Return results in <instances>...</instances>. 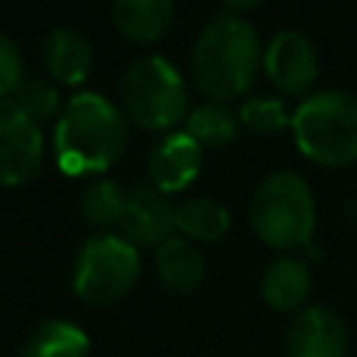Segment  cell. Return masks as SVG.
<instances>
[{
  "label": "cell",
  "instance_id": "4fadbf2b",
  "mask_svg": "<svg viewBox=\"0 0 357 357\" xmlns=\"http://www.w3.org/2000/svg\"><path fill=\"white\" fill-rule=\"evenodd\" d=\"M312 276L298 257H279L262 273V298L276 312H298L310 296Z\"/></svg>",
  "mask_w": 357,
  "mask_h": 357
},
{
  "label": "cell",
  "instance_id": "7a4b0ae2",
  "mask_svg": "<svg viewBox=\"0 0 357 357\" xmlns=\"http://www.w3.org/2000/svg\"><path fill=\"white\" fill-rule=\"evenodd\" d=\"M257 59V31L234 14H218L204 25L192 47L195 86L212 100L237 98L251 86Z\"/></svg>",
  "mask_w": 357,
  "mask_h": 357
},
{
  "label": "cell",
  "instance_id": "ffe728a7",
  "mask_svg": "<svg viewBox=\"0 0 357 357\" xmlns=\"http://www.w3.org/2000/svg\"><path fill=\"white\" fill-rule=\"evenodd\" d=\"M11 100H14L28 117H33L36 123H39V120H47V117L59 109V92H56V86H53L50 81H45V78H25V81H20V86L14 89Z\"/></svg>",
  "mask_w": 357,
  "mask_h": 357
},
{
  "label": "cell",
  "instance_id": "6da1fadb",
  "mask_svg": "<svg viewBox=\"0 0 357 357\" xmlns=\"http://www.w3.org/2000/svg\"><path fill=\"white\" fill-rule=\"evenodd\" d=\"M128 139V126L114 103L98 92H78L56 120L53 148L64 173L84 176L112 167Z\"/></svg>",
  "mask_w": 357,
  "mask_h": 357
},
{
  "label": "cell",
  "instance_id": "603a6c76",
  "mask_svg": "<svg viewBox=\"0 0 357 357\" xmlns=\"http://www.w3.org/2000/svg\"><path fill=\"white\" fill-rule=\"evenodd\" d=\"M226 8H234V11H240V8H254V6H259L262 0H220Z\"/></svg>",
  "mask_w": 357,
  "mask_h": 357
},
{
  "label": "cell",
  "instance_id": "ac0fdd59",
  "mask_svg": "<svg viewBox=\"0 0 357 357\" xmlns=\"http://www.w3.org/2000/svg\"><path fill=\"white\" fill-rule=\"evenodd\" d=\"M237 123H240V114H234L223 103H204V106L190 112V120H187L190 128L187 131L198 139V145L223 148L234 139Z\"/></svg>",
  "mask_w": 357,
  "mask_h": 357
},
{
  "label": "cell",
  "instance_id": "277c9868",
  "mask_svg": "<svg viewBox=\"0 0 357 357\" xmlns=\"http://www.w3.org/2000/svg\"><path fill=\"white\" fill-rule=\"evenodd\" d=\"M293 137L304 156L321 165L357 159V98L326 89L310 95L293 112Z\"/></svg>",
  "mask_w": 357,
  "mask_h": 357
},
{
  "label": "cell",
  "instance_id": "2e32d148",
  "mask_svg": "<svg viewBox=\"0 0 357 357\" xmlns=\"http://www.w3.org/2000/svg\"><path fill=\"white\" fill-rule=\"evenodd\" d=\"M112 17L126 36L153 42L173 20V0H112Z\"/></svg>",
  "mask_w": 357,
  "mask_h": 357
},
{
  "label": "cell",
  "instance_id": "5b68a950",
  "mask_svg": "<svg viewBox=\"0 0 357 357\" xmlns=\"http://www.w3.org/2000/svg\"><path fill=\"white\" fill-rule=\"evenodd\" d=\"M123 109L142 128L159 131L178 123L187 112V86L181 73L162 56H139L120 81Z\"/></svg>",
  "mask_w": 357,
  "mask_h": 357
},
{
  "label": "cell",
  "instance_id": "8fae6325",
  "mask_svg": "<svg viewBox=\"0 0 357 357\" xmlns=\"http://www.w3.org/2000/svg\"><path fill=\"white\" fill-rule=\"evenodd\" d=\"M201 170V145L190 131H173L162 137L148 156V176L156 190H184Z\"/></svg>",
  "mask_w": 357,
  "mask_h": 357
},
{
  "label": "cell",
  "instance_id": "30bf717a",
  "mask_svg": "<svg viewBox=\"0 0 357 357\" xmlns=\"http://www.w3.org/2000/svg\"><path fill=\"white\" fill-rule=\"evenodd\" d=\"M265 70L271 81L296 95L304 92L318 75V56L312 42L298 31H279L265 47Z\"/></svg>",
  "mask_w": 357,
  "mask_h": 357
},
{
  "label": "cell",
  "instance_id": "7402d4cb",
  "mask_svg": "<svg viewBox=\"0 0 357 357\" xmlns=\"http://www.w3.org/2000/svg\"><path fill=\"white\" fill-rule=\"evenodd\" d=\"M20 81H22V56L17 45L6 33H0V98L14 95Z\"/></svg>",
  "mask_w": 357,
  "mask_h": 357
},
{
  "label": "cell",
  "instance_id": "e0dca14e",
  "mask_svg": "<svg viewBox=\"0 0 357 357\" xmlns=\"http://www.w3.org/2000/svg\"><path fill=\"white\" fill-rule=\"evenodd\" d=\"M229 209L215 198H190L176 206V229L192 243H215L229 231Z\"/></svg>",
  "mask_w": 357,
  "mask_h": 357
},
{
  "label": "cell",
  "instance_id": "9c48e42d",
  "mask_svg": "<svg viewBox=\"0 0 357 357\" xmlns=\"http://www.w3.org/2000/svg\"><path fill=\"white\" fill-rule=\"evenodd\" d=\"M120 229L134 245H159L176 229V206L153 184H134L126 190Z\"/></svg>",
  "mask_w": 357,
  "mask_h": 357
},
{
  "label": "cell",
  "instance_id": "3957f363",
  "mask_svg": "<svg viewBox=\"0 0 357 357\" xmlns=\"http://www.w3.org/2000/svg\"><path fill=\"white\" fill-rule=\"evenodd\" d=\"M251 226L273 248L293 251L307 245L315 229V201L307 181L293 170L265 176L251 198Z\"/></svg>",
  "mask_w": 357,
  "mask_h": 357
},
{
  "label": "cell",
  "instance_id": "52a82bcc",
  "mask_svg": "<svg viewBox=\"0 0 357 357\" xmlns=\"http://www.w3.org/2000/svg\"><path fill=\"white\" fill-rule=\"evenodd\" d=\"M45 139L39 123L11 98H0V184H22L42 165Z\"/></svg>",
  "mask_w": 357,
  "mask_h": 357
},
{
  "label": "cell",
  "instance_id": "9a60e30c",
  "mask_svg": "<svg viewBox=\"0 0 357 357\" xmlns=\"http://www.w3.org/2000/svg\"><path fill=\"white\" fill-rule=\"evenodd\" d=\"M20 357H89V335L67 318H50L25 337Z\"/></svg>",
  "mask_w": 357,
  "mask_h": 357
},
{
  "label": "cell",
  "instance_id": "7c38bea8",
  "mask_svg": "<svg viewBox=\"0 0 357 357\" xmlns=\"http://www.w3.org/2000/svg\"><path fill=\"white\" fill-rule=\"evenodd\" d=\"M156 273L167 290L192 293L204 282L206 262H204L201 248L192 240L181 234H170L167 240L156 245Z\"/></svg>",
  "mask_w": 357,
  "mask_h": 357
},
{
  "label": "cell",
  "instance_id": "d6986e66",
  "mask_svg": "<svg viewBox=\"0 0 357 357\" xmlns=\"http://www.w3.org/2000/svg\"><path fill=\"white\" fill-rule=\"evenodd\" d=\"M123 204H126V192L114 181H106V178L89 181L81 192V215L92 226H100V229L120 226Z\"/></svg>",
  "mask_w": 357,
  "mask_h": 357
},
{
  "label": "cell",
  "instance_id": "44dd1931",
  "mask_svg": "<svg viewBox=\"0 0 357 357\" xmlns=\"http://www.w3.org/2000/svg\"><path fill=\"white\" fill-rule=\"evenodd\" d=\"M240 120L259 131V134H273L284 126H290V114L284 109V103L279 98H268V95H257V98H248L243 106H240Z\"/></svg>",
  "mask_w": 357,
  "mask_h": 357
},
{
  "label": "cell",
  "instance_id": "ba28073f",
  "mask_svg": "<svg viewBox=\"0 0 357 357\" xmlns=\"http://www.w3.org/2000/svg\"><path fill=\"white\" fill-rule=\"evenodd\" d=\"M287 357H346L349 329L329 307H301L284 332Z\"/></svg>",
  "mask_w": 357,
  "mask_h": 357
},
{
  "label": "cell",
  "instance_id": "8992f818",
  "mask_svg": "<svg viewBox=\"0 0 357 357\" xmlns=\"http://www.w3.org/2000/svg\"><path fill=\"white\" fill-rule=\"evenodd\" d=\"M139 279V251L120 234H95L78 251L73 290L89 304L123 298Z\"/></svg>",
  "mask_w": 357,
  "mask_h": 357
},
{
  "label": "cell",
  "instance_id": "5bb4252c",
  "mask_svg": "<svg viewBox=\"0 0 357 357\" xmlns=\"http://www.w3.org/2000/svg\"><path fill=\"white\" fill-rule=\"evenodd\" d=\"M45 64L61 84H81L92 67V45L75 28H53L45 42Z\"/></svg>",
  "mask_w": 357,
  "mask_h": 357
}]
</instances>
